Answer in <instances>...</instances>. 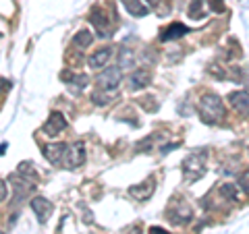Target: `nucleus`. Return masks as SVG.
<instances>
[{
	"instance_id": "nucleus-1",
	"label": "nucleus",
	"mask_w": 249,
	"mask_h": 234,
	"mask_svg": "<svg viewBox=\"0 0 249 234\" xmlns=\"http://www.w3.org/2000/svg\"><path fill=\"white\" fill-rule=\"evenodd\" d=\"M197 110H199L201 120L208 122V124H216L227 116L224 102L216 96V93H206V96H201L199 104H197Z\"/></svg>"
},
{
	"instance_id": "nucleus-2",
	"label": "nucleus",
	"mask_w": 249,
	"mask_h": 234,
	"mask_svg": "<svg viewBox=\"0 0 249 234\" xmlns=\"http://www.w3.org/2000/svg\"><path fill=\"white\" fill-rule=\"evenodd\" d=\"M206 162H208V150L191 151L183 160V178L185 183H196L206 174Z\"/></svg>"
},
{
	"instance_id": "nucleus-3",
	"label": "nucleus",
	"mask_w": 249,
	"mask_h": 234,
	"mask_svg": "<svg viewBox=\"0 0 249 234\" xmlns=\"http://www.w3.org/2000/svg\"><path fill=\"white\" fill-rule=\"evenodd\" d=\"M166 217H168L170 224L185 226V224H189L193 220V209L185 199H175L173 203H170V207H168Z\"/></svg>"
},
{
	"instance_id": "nucleus-4",
	"label": "nucleus",
	"mask_w": 249,
	"mask_h": 234,
	"mask_svg": "<svg viewBox=\"0 0 249 234\" xmlns=\"http://www.w3.org/2000/svg\"><path fill=\"white\" fill-rule=\"evenodd\" d=\"M123 79V71H121V67H108L104 68L102 73L98 75V83H100V87L102 89H116L119 87V83Z\"/></svg>"
},
{
	"instance_id": "nucleus-5",
	"label": "nucleus",
	"mask_w": 249,
	"mask_h": 234,
	"mask_svg": "<svg viewBox=\"0 0 249 234\" xmlns=\"http://www.w3.org/2000/svg\"><path fill=\"white\" fill-rule=\"evenodd\" d=\"M44 155H46V160H48L50 164H54V166H60V164L67 160V155H69V147H67V143L44 145Z\"/></svg>"
},
{
	"instance_id": "nucleus-6",
	"label": "nucleus",
	"mask_w": 249,
	"mask_h": 234,
	"mask_svg": "<svg viewBox=\"0 0 249 234\" xmlns=\"http://www.w3.org/2000/svg\"><path fill=\"white\" fill-rule=\"evenodd\" d=\"M67 129V118L62 116L60 112H52L50 114V118L48 122L44 124V135H48V137H56L60 131H65Z\"/></svg>"
},
{
	"instance_id": "nucleus-7",
	"label": "nucleus",
	"mask_w": 249,
	"mask_h": 234,
	"mask_svg": "<svg viewBox=\"0 0 249 234\" xmlns=\"http://www.w3.org/2000/svg\"><path fill=\"white\" fill-rule=\"evenodd\" d=\"M11 184H13V191H15V201H21L25 195L31 193V189H34V181H27V178H23L19 174H13L11 176Z\"/></svg>"
},
{
	"instance_id": "nucleus-8",
	"label": "nucleus",
	"mask_w": 249,
	"mask_h": 234,
	"mask_svg": "<svg viewBox=\"0 0 249 234\" xmlns=\"http://www.w3.org/2000/svg\"><path fill=\"white\" fill-rule=\"evenodd\" d=\"M154 189H156V183H154V178L150 176L145 183L142 184H133V186H129V195L131 197H135L137 201H145V199H150L152 195H154Z\"/></svg>"
},
{
	"instance_id": "nucleus-9",
	"label": "nucleus",
	"mask_w": 249,
	"mask_h": 234,
	"mask_svg": "<svg viewBox=\"0 0 249 234\" xmlns=\"http://www.w3.org/2000/svg\"><path fill=\"white\" fill-rule=\"evenodd\" d=\"M229 100H231V106L241 116H249V91H232Z\"/></svg>"
},
{
	"instance_id": "nucleus-10",
	"label": "nucleus",
	"mask_w": 249,
	"mask_h": 234,
	"mask_svg": "<svg viewBox=\"0 0 249 234\" xmlns=\"http://www.w3.org/2000/svg\"><path fill=\"white\" fill-rule=\"evenodd\" d=\"M31 209L36 212L37 220H40L42 224H44V222H48V217L52 216V203H50L48 199H44V197L31 199Z\"/></svg>"
},
{
	"instance_id": "nucleus-11",
	"label": "nucleus",
	"mask_w": 249,
	"mask_h": 234,
	"mask_svg": "<svg viewBox=\"0 0 249 234\" xmlns=\"http://www.w3.org/2000/svg\"><path fill=\"white\" fill-rule=\"evenodd\" d=\"M89 21L96 25V29L100 31V35L106 37V35H110L108 33V25H110V19H108V13H104L102 9H93L89 13Z\"/></svg>"
},
{
	"instance_id": "nucleus-12",
	"label": "nucleus",
	"mask_w": 249,
	"mask_h": 234,
	"mask_svg": "<svg viewBox=\"0 0 249 234\" xmlns=\"http://www.w3.org/2000/svg\"><path fill=\"white\" fill-rule=\"evenodd\" d=\"M150 81H152L150 71H145V68H137V71L129 77V87L133 89V91H137V89L147 87V85H150Z\"/></svg>"
},
{
	"instance_id": "nucleus-13",
	"label": "nucleus",
	"mask_w": 249,
	"mask_h": 234,
	"mask_svg": "<svg viewBox=\"0 0 249 234\" xmlns=\"http://www.w3.org/2000/svg\"><path fill=\"white\" fill-rule=\"evenodd\" d=\"M83 162H85V145H83V141H77L71 150H69L67 164H69V168H79V166H83Z\"/></svg>"
},
{
	"instance_id": "nucleus-14",
	"label": "nucleus",
	"mask_w": 249,
	"mask_h": 234,
	"mask_svg": "<svg viewBox=\"0 0 249 234\" xmlns=\"http://www.w3.org/2000/svg\"><path fill=\"white\" fill-rule=\"evenodd\" d=\"M124 11H127L131 17H147V13H150V9H147L145 4H142V0H121Z\"/></svg>"
},
{
	"instance_id": "nucleus-15",
	"label": "nucleus",
	"mask_w": 249,
	"mask_h": 234,
	"mask_svg": "<svg viewBox=\"0 0 249 234\" xmlns=\"http://www.w3.org/2000/svg\"><path fill=\"white\" fill-rule=\"evenodd\" d=\"M185 33H189V27L183 25V23H173L168 25L164 31H162V42H170V40H178Z\"/></svg>"
},
{
	"instance_id": "nucleus-16",
	"label": "nucleus",
	"mask_w": 249,
	"mask_h": 234,
	"mask_svg": "<svg viewBox=\"0 0 249 234\" xmlns=\"http://www.w3.org/2000/svg\"><path fill=\"white\" fill-rule=\"evenodd\" d=\"M60 77H62V81H65V83L71 85V89H73L75 93H77V91H81V89H85V87H88V83H89L88 75H71V73H62Z\"/></svg>"
},
{
	"instance_id": "nucleus-17",
	"label": "nucleus",
	"mask_w": 249,
	"mask_h": 234,
	"mask_svg": "<svg viewBox=\"0 0 249 234\" xmlns=\"http://www.w3.org/2000/svg\"><path fill=\"white\" fill-rule=\"evenodd\" d=\"M110 56H112V48H100L91 54L88 62H89L91 68H100V67H106V62Z\"/></svg>"
},
{
	"instance_id": "nucleus-18",
	"label": "nucleus",
	"mask_w": 249,
	"mask_h": 234,
	"mask_svg": "<svg viewBox=\"0 0 249 234\" xmlns=\"http://www.w3.org/2000/svg\"><path fill=\"white\" fill-rule=\"evenodd\" d=\"M91 40H93L91 33H89V31H85V29H83V31H79V33H75L73 44H75L79 50H85L88 46H91Z\"/></svg>"
},
{
	"instance_id": "nucleus-19",
	"label": "nucleus",
	"mask_w": 249,
	"mask_h": 234,
	"mask_svg": "<svg viewBox=\"0 0 249 234\" xmlns=\"http://www.w3.org/2000/svg\"><path fill=\"white\" fill-rule=\"evenodd\" d=\"M19 176H23V178H27V181H37V172H36V168L31 166V162H23V164H19V172H17Z\"/></svg>"
},
{
	"instance_id": "nucleus-20",
	"label": "nucleus",
	"mask_w": 249,
	"mask_h": 234,
	"mask_svg": "<svg viewBox=\"0 0 249 234\" xmlns=\"http://www.w3.org/2000/svg\"><path fill=\"white\" fill-rule=\"evenodd\" d=\"M133 65H135V54H133V50L123 48L121 50V65L119 67H133Z\"/></svg>"
},
{
	"instance_id": "nucleus-21",
	"label": "nucleus",
	"mask_w": 249,
	"mask_h": 234,
	"mask_svg": "<svg viewBox=\"0 0 249 234\" xmlns=\"http://www.w3.org/2000/svg\"><path fill=\"white\" fill-rule=\"evenodd\" d=\"M137 104L142 106L143 110H147V112H156V110H158V102H156V100H154L152 96H145V98H142Z\"/></svg>"
},
{
	"instance_id": "nucleus-22",
	"label": "nucleus",
	"mask_w": 249,
	"mask_h": 234,
	"mask_svg": "<svg viewBox=\"0 0 249 234\" xmlns=\"http://www.w3.org/2000/svg\"><path fill=\"white\" fill-rule=\"evenodd\" d=\"M201 6H204V0H193L191 6H189V15L196 19H201L204 17V13H201Z\"/></svg>"
},
{
	"instance_id": "nucleus-23",
	"label": "nucleus",
	"mask_w": 249,
	"mask_h": 234,
	"mask_svg": "<svg viewBox=\"0 0 249 234\" xmlns=\"http://www.w3.org/2000/svg\"><path fill=\"white\" fill-rule=\"evenodd\" d=\"M91 102L98 104V106H106L110 102V98H108V93H102V91H91Z\"/></svg>"
},
{
	"instance_id": "nucleus-24",
	"label": "nucleus",
	"mask_w": 249,
	"mask_h": 234,
	"mask_svg": "<svg viewBox=\"0 0 249 234\" xmlns=\"http://www.w3.org/2000/svg\"><path fill=\"white\" fill-rule=\"evenodd\" d=\"M220 195L224 199H237V191H235V186H232L231 183H224L220 186Z\"/></svg>"
},
{
	"instance_id": "nucleus-25",
	"label": "nucleus",
	"mask_w": 249,
	"mask_h": 234,
	"mask_svg": "<svg viewBox=\"0 0 249 234\" xmlns=\"http://www.w3.org/2000/svg\"><path fill=\"white\" fill-rule=\"evenodd\" d=\"M239 189L243 191L245 195H249V170H245V172H241L239 174Z\"/></svg>"
},
{
	"instance_id": "nucleus-26",
	"label": "nucleus",
	"mask_w": 249,
	"mask_h": 234,
	"mask_svg": "<svg viewBox=\"0 0 249 234\" xmlns=\"http://www.w3.org/2000/svg\"><path fill=\"white\" fill-rule=\"evenodd\" d=\"M210 6H212V11H216V13H222L224 11V2H222V0H212Z\"/></svg>"
},
{
	"instance_id": "nucleus-27",
	"label": "nucleus",
	"mask_w": 249,
	"mask_h": 234,
	"mask_svg": "<svg viewBox=\"0 0 249 234\" xmlns=\"http://www.w3.org/2000/svg\"><path fill=\"white\" fill-rule=\"evenodd\" d=\"M150 234H170V232H166L164 228H158V226H152V228H150Z\"/></svg>"
},
{
	"instance_id": "nucleus-28",
	"label": "nucleus",
	"mask_w": 249,
	"mask_h": 234,
	"mask_svg": "<svg viewBox=\"0 0 249 234\" xmlns=\"http://www.w3.org/2000/svg\"><path fill=\"white\" fill-rule=\"evenodd\" d=\"M6 199V184L0 181V201H4Z\"/></svg>"
},
{
	"instance_id": "nucleus-29",
	"label": "nucleus",
	"mask_w": 249,
	"mask_h": 234,
	"mask_svg": "<svg viewBox=\"0 0 249 234\" xmlns=\"http://www.w3.org/2000/svg\"><path fill=\"white\" fill-rule=\"evenodd\" d=\"M127 234H142V226H137V224L131 226V228L127 230Z\"/></svg>"
},
{
	"instance_id": "nucleus-30",
	"label": "nucleus",
	"mask_w": 249,
	"mask_h": 234,
	"mask_svg": "<svg viewBox=\"0 0 249 234\" xmlns=\"http://www.w3.org/2000/svg\"><path fill=\"white\" fill-rule=\"evenodd\" d=\"M158 2H160V0H147V4H150V6H156Z\"/></svg>"
},
{
	"instance_id": "nucleus-31",
	"label": "nucleus",
	"mask_w": 249,
	"mask_h": 234,
	"mask_svg": "<svg viewBox=\"0 0 249 234\" xmlns=\"http://www.w3.org/2000/svg\"><path fill=\"white\" fill-rule=\"evenodd\" d=\"M0 234H4V232H0Z\"/></svg>"
}]
</instances>
